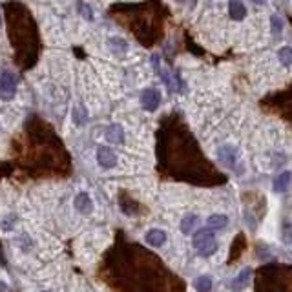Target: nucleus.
Instances as JSON below:
<instances>
[{
	"label": "nucleus",
	"instance_id": "nucleus-3",
	"mask_svg": "<svg viewBox=\"0 0 292 292\" xmlns=\"http://www.w3.org/2000/svg\"><path fill=\"white\" fill-rule=\"evenodd\" d=\"M17 93V77L9 72H4L0 77V99L9 101Z\"/></svg>",
	"mask_w": 292,
	"mask_h": 292
},
{
	"label": "nucleus",
	"instance_id": "nucleus-7",
	"mask_svg": "<svg viewBox=\"0 0 292 292\" xmlns=\"http://www.w3.org/2000/svg\"><path fill=\"white\" fill-rule=\"evenodd\" d=\"M228 15H230L232 20H243L247 15V7L241 0H230L228 2Z\"/></svg>",
	"mask_w": 292,
	"mask_h": 292
},
{
	"label": "nucleus",
	"instance_id": "nucleus-4",
	"mask_svg": "<svg viewBox=\"0 0 292 292\" xmlns=\"http://www.w3.org/2000/svg\"><path fill=\"white\" fill-rule=\"evenodd\" d=\"M141 104L146 112H155L161 104V91L155 90V88H146L141 93Z\"/></svg>",
	"mask_w": 292,
	"mask_h": 292
},
{
	"label": "nucleus",
	"instance_id": "nucleus-17",
	"mask_svg": "<svg viewBox=\"0 0 292 292\" xmlns=\"http://www.w3.org/2000/svg\"><path fill=\"white\" fill-rule=\"evenodd\" d=\"M278 59L283 66H292V48L291 46H283L280 51H278Z\"/></svg>",
	"mask_w": 292,
	"mask_h": 292
},
{
	"label": "nucleus",
	"instance_id": "nucleus-12",
	"mask_svg": "<svg viewBox=\"0 0 292 292\" xmlns=\"http://www.w3.org/2000/svg\"><path fill=\"white\" fill-rule=\"evenodd\" d=\"M226 223H228V218L223 216V214H214V216H210L207 221L208 228H212V230H221V228H225Z\"/></svg>",
	"mask_w": 292,
	"mask_h": 292
},
{
	"label": "nucleus",
	"instance_id": "nucleus-19",
	"mask_svg": "<svg viewBox=\"0 0 292 292\" xmlns=\"http://www.w3.org/2000/svg\"><path fill=\"white\" fill-rule=\"evenodd\" d=\"M270 26H272V33L274 35H281L283 31V20L280 17H270Z\"/></svg>",
	"mask_w": 292,
	"mask_h": 292
},
{
	"label": "nucleus",
	"instance_id": "nucleus-8",
	"mask_svg": "<svg viewBox=\"0 0 292 292\" xmlns=\"http://www.w3.org/2000/svg\"><path fill=\"white\" fill-rule=\"evenodd\" d=\"M106 139L112 143V145H123L124 143V132L121 124H112L108 126L106 130Z\"/></svg>",
	"mask_w": 292,
	"mask_h": 292
},
{
	"label": "nucleus",
	"instance_id": "nucleus-15",
	"mask_svg": "<svg viewBox=\"0 0 292 292\" xmlns=\"http://www.w3.org/2000/svg\"><path fill=\"white\" fill-rule=\"evenodd\" d=\"M194 287H196L197 292H210L212 291V280H210V276H199L194 281Z\"/></svg>",
	"mask_w": 292,
	"mask_h": 292
},
{
	"label": "nucleus",
	"instance_id": "nucleus-10",
	"mask_svg": "<svg viewBox=\"0 0 292 292\" xmlns=\"http://www.w3.org/2000/svg\"><path fill=\"white\" fill-rule=\"evenodd\" d=\"M75 208L79 210L80 214H90L91 210H93V203H91L90 196L86 194V192H82V194H79V196L75 197Z\"/></svg>",
	"mask_w": 292,
	"mask_h": 292
},
{
	"label": "nucleus",
	"instance_id": "nucleus-5",
	"mask_svg": "<svg viewBox=\"0 0 292 292\" xmlns=\"http://www.w3.org/2000/svg\"><path fill=\"white\" fill-rule=\"evenodd\" d=\"M97 161H99V164H101L102 168L110 170L117 164V153L113 152V150H110V148H106V146H101L97 150Z\"/></svg>",
	"mask_w": 292,
	"mask_h": 292
},
{
	"label": "nucleus",
	"instance_id": "nucleus-2",
	"mask_svg": "<svg viewBox=\"0 0 292 292\" xmlns=\"http://www.w3.org/2000/svg\"><path fill=\"white\" fill-rule=\"evenodd\" d=\"M194 247L199 250L203 258H208V256H212L216 250H218V241H216V237H214V232L212 228H201V230L196 232V236H194Z\"/></svg>",
	"mask_w": 292,
	"mask_h": 292
},
{
	"label": "nucleus",
	"instance_id": "nucleus-21",
	"mask_svg": "<svg viewBox=\"0 0 292 292\" xmlns=\"http://www.w3.org/2000/svg\"><path fill=\"white\" fill-rule=\"evenodd\" d=\"M254 2H256V4H263L265 0H254Z\"/></svg>",
	"mask_w": 292,
	"mask_h": 292
},
{
	"label": "nucleus",
	"instance_id": "nucleus-16",
	"mask_svg": "<svg viewBox=\"0 0 292 292\" xmlns=\"http://www.w3.org/2000/svg\"><path fill=\"white\" fill-rule=\"evenodd\" d=\"M73 121H75V124L77 126H82V124H86V121H88V112H86L84 106H75V110H73Z\"/></svg>",
	"mask_w": 292,
	"mask_h": 292
},
{
	"label": "nucleus",
	"instance_id": "nucleus-22",
	"mask_svg": "<svg viewBox=\"0 0 292 292\" xmlns=\"http://www.w3.org/2000/svg\"><path fill=\"white\" fill-rule=\"evenodd\" d=\"M0 24H2V9H0Z\"/></svg>",
	"mask_w": 292,
	"mask_h": 292
},
{
	"label": "nucleus",
	"instance_id": "nucleus-6",
	"mask_svg": "<svg viewBox=\"0 0 292 292\" xmlns=\"http://www.w3.org/2000/svg\"><path fill=\"white\" fill-rule=\"evenodd\" d=\"M146 243L150 245V247H163L164 243H166V232L161 230V228H152V230L146 234Z\"/></svg>",
	"mask_w": 292,
	"mask_h": 292
},
{
	"label": "nucleus",
	"instance_id": "nucleus-11",
	"mask_svg": "<svg viewBox=\"0 0 292 292\" xmlns=\"http://www.w3.org/2000/svg\"><path fill=\"white\" fill-rule=\"evenodd\" d=\"M218 157H219V161L225 163L226 166H234V164H236V150H234L232 146H223V148H219Z\"/></svg>",
	"mask_w": 292,
	"mask_h": 292
},
{
	"label": "nucleus",
	"instance_id": "nucleus-13",
	"mask_svg": "<svg viewBox=\"0 0 292 292\" xmlns=\"http://www.w3.org/2000/svg\"><path fill=\"white\" fill-rule=\"evenodd\" d=\"M108 44H110L112 53H115V55H123V53L128 51V44H126V40L121 39V37H112V39L108 40Z\"/></svg>",
	"mask_w": 292,
	"mask_h": 292
},
{
	"label": "nucleus",
	"instance_id": "nucleus-9",
	"mask_svg": "<svg viewBox=\"0 0 292 292\" xmlns=\"http://www.w3.org/2000/svg\"><path fill=\"white\" fill-rule=\"evenodd\" d=\"M250 274H252V269H243L241 272H239V276H237L236 280L232 281V285H230V289L234 292H241L245 287L248 285V280H250Z\"/></svg>",
	"mask_w": 292,
	"mask_h": 292
},
{
	"label": "nucleus",
	"instance_id": "nucleus-1",
	"mask_svg": "<svg viewBox=\"0 0 292 292\" xmlns=\"http://www.w3.org/2000/svg\"><path fill=\"white\" fill-rule=\"evenodd\" d=\"M4 15L7 24V37L15 50V61L20 68L28 70L37 62L40 53L39 26L28 7L17 0L7 2Z\"/></svg>",
	"mask_w": 292,
	"mask_h": 292
},
{
	"label": "nucleus",
	"instance_id": "nucleus-14",
	"mask_svg": "<svg viewBox=\"0 0 292 292\" xmlns=\"http://www.w3.org/2000/svg\"><path fill=\"white\" fill-rule=\"evenodd\" d=\"M197 216H194V214H188V216H185L183 218V221H181V232L183 234H190L192 230H194V226L197 225Z\"/></svg>",
	"mask_w": 292,
	"mask_h": 292
},
{
	"label": "nucleus",
	"instance_id": "nucleus-18",
	"mask_svg": "<svg viewBox=\"0 0 292 292\" xmlns=\"http://www.w3.org/2000/svg\"><path fill=\"white\" fill-rule=\"evenodd\" d=\"M289 183H291V172H283L281 175H278V179H276L274 183V190L278 192H285L287 186H289Z\"/></svg>",
	"mask_w": 292,
	"mask_h": 292
},
{
	"label": "nucleus",
	"instance_id": "nucleus-20",
	"mask_svg": "<svg viewBox=\"0 0 292 292\" xmlns=\"http://www.w3.org/2000/svg\"><path fill=\"white\" fill-rule=\"evenodd\" d=\"M283 241H285V243H292V226L289 228V230H285V234H283Z\"/></svg>",
	"mask_w": 292,
	"mask_h": 292
}]
</instances>
